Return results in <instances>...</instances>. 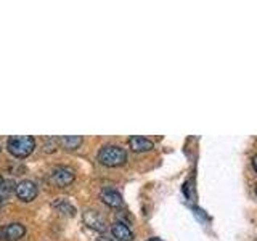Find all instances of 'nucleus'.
<instances>
[{
  "label": "nucleus",
  "instance_id": "obj_11",
  "mask_svg": "<svg viewBox=\"0 0 257 241\" xmlns=\"http://www.w3.org/2000/svg\"><path fill=\"white\" fill-rule=\"evenodd\" d=\"M58 143L64 150H77L82 145V137L80 135H63L58 139Z\"/></svg>",
  "mask_w": 257,
  "mask_h": 241
},
{
  "label": "nucleus",
  "instance_id": "obj_9",
  "mask_svg": "<svg viewBox=\"0 0 257 241\" xmlns=\"http://www.w3.org/2000/svg\"><path fill=\"white\" fill-rule=\"evenodd\" d=\"M111 233L112 236L117 238L119 241H131L134 238L132 230L128 228V225L124 222H114L111 225Z\"/></svg>",
  "mask_w": 257,
  "mask_h": 241
},
{
  "label": "nucleus",
  "instance_id": "obj_7",
  "mask_svg": "<svg viewBox=\"0 0 257 241\" xmlns=\"http://www.w3.org/2000/svg\"><path fill=\"white\" fill-rule=\"evenodd\" d=\"M128 147L132 148V151L143 153V151H151L153 148H155V143H153L150 139H147V137L134 135L128 139Z\"/></svg>",
  "mask_w": 257,
  "mask_h": 241
},
{
  "label": "nucleus",
  "instance_id": "obj_8",
  "mask_svg": "<svg viewBox=\"0 0 257 241\" xmlns=\"http://www.w3.org/2000/svg\"><path fill=\"white\" fill-rule=\"evenodd\" d=\"M100 199L109 207H120L122 206V196H120V193L116 190H111V188H103L100 193Z\"/></svg>",
  "mask_w": 257,
  "mask_h": 241
},
{
  "label": "nucleus",
  "instance_id": "obj_13",
  "mask_svg": "<svg viewBox=\"0 0 257 241\" xmlns=\"http://www.w3.org/2000/svg\"><path fill=\"white\" fill-rule=\"evenodd\" d=\"M252 166H254V169H255V172H257V155L252 158Z\"/></svg>",
  "mask_w": 257,
  "mask_h": 241
},
{
  "label": "nucleus",
  "instance_id": "obj_10",
  "mask_svg": "<svg viewBox=\"0 0 257 241\" xmlns=\"http://www.w3.org/2000/svg\"><path fill=\"white\" fill-rule=\"evenodd\" d=\"M52 206L63 215H69V217L76 215V207L72 206L66 198H56L52 203Z\"/></svg>",
  "mask_w": 257,
  "mask_h": 241
},
{
  "label": "nucleus",
  "instance_id": "obj_14",
  "mask_svg": "<svg viewBox=\"0 0 257 241\" xmlns=\"http://www.w3.org/2000/svg\"><path fill=\"white\" fill-rule=\"evenodd\" d=\"M4 180H5V179H4V177H2V175H0V183H2Z\"/></svg>",
  "mask_w": 257,
  "mask_h": 241
},
{
  "label": "nucleus",
  "instance_id": "obj_3",
  "mask_svg": "<svg viewBox=\"0 0 257 241\" xmlns=\"http://www.w3.org/2000/svg\"><path fill=\"white\" fill-rule=\"evenodd\" d=\"M74 179H76V174L68 166H55V167H52L50 174H48V180H50V183L58 188L68 187V185L74 182Z\"/></svg>",
  "mask_w": 257,
  "mask_h": 241
},
{
  "label": "nucleus",
  "instance_id": "obj_4",
  "mask_svg": "<svg viewBox=\"0 0 257 241\" xmlns=\"http://www.w3.org/2000/svg\"><path fill=\"white\" fill-rule=\"evenodd\" d=\"M15 193L21 201H24V203H31V201L36 199L39 190H37V185L32 180H23L15 187Z\"/></svg>",
  "mask_w": 257,
  "mask_h": 241
},
{
  "label": "nucleus",
  "instance_id": "obj_15",
  "mask_svg": "<svg viewBox=\"0 0 257 241\" xmlns=\"http://www.w3.org/2000/svg\"><path fill=\"white\" fill-rule=\"evenodd\" d=\"M255 193H257V188H255Z\"/></svg>",
  "mask_w": 257,
  "mask_h": 241
},
{
  "label": "nucleus",
  "instance_id": "obj_5",
  "mask_svg": "<svg viewBox=\"0 0 257 241\" xmlns=\"http://www.w3.org/2000/svg\"><path fill=\"white\" fill-rule=\"evenodd\" d=\"M26 233V227L23 223L18 222H13V223H8L0 227V239L4 241H18L24 236Z\"/></svg>",
  "mask_w": 257,
  "mask_h": 241
},
{
  "label": "nucleus",
  "instance_id": "obj_6",
  "mask_svg": "<svg viewBox=\"0 0 257 241\" xmlns=\"http://www.w3.org/2000/svg\"><path fill=\"white\" fill-rule=\"evenodd\" d=\"M84 222L85 225H88V227L96 231L106 230V220H104L103 215L98 211H95V209H88V211L84 212Z\"/></svg>",
  "mask_w": 257,
  "mask_h": 241
},
{
  "label": "nucleus",
  "instance_id": "obj_1",
  "mask_svg": "<svg viewBox=\"0 0 257 241\" xmlns=\"http://www.w3.org/2000/svg\"><path fill=\"white\" fill-rule=\"evenodd\" d=\"M36 148V139L31 135H13L7 140V150L15 158H28Z\"/></svg>",
  "mask_w": 257,
  "mask_h": 241
},
{
  "label": "nucleus",
  "instance_id": "obj_12",
  "mask_svg": "<svg viewBox=\"0 0 257 241\" xmlns=\"http://www.w3.org/2000/svg\"><path fill=\"white\" fill-rule=\"evenodd\" d=\"M96 241H112V239L108 236H100V238H96Z\"/></svg>",
  "mask_w": 257,
  "mask_h": 241
},
{
  "label": "nucleus",
  "instance_id": "obj_2",
  "mask_svg": "<svg viewBox=\"0 0 257 241\" xmlns=\"http://www.w3.org/2000/svg\"><path fill=\"white\" fill-rule=\"evenodd\" d=\"M98 161L106 167H117L127 161V153L117 145H104L98 151Z\"/></svg>",
  "mask_w": 257,
  "mask_h": 241
}]
</instances>
